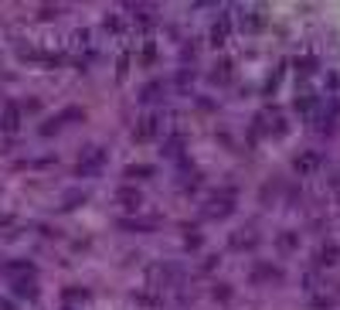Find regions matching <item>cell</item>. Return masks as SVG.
Listing matches in <instances>:
<instances>
[{
  "instance_id": "1",
  "label": "cell",
  "mask_w": 340,
  "mask_h": 310,
  "mask_svg": "<svg viewBox=\"0 0 340 310\" xmlns=\"http://www.w3.org/2000/svg\"><path fill=\"white\" fill-rule=\"evenodd\" d=\"M231 211H235V195H231V191H221V195H215L204 205V215H208V219H228Z\"/></svg>"
},
{
  "instance_id": "2",
  "label": "cell",
  "mask_w": 340,
  "mask_h": 310,
  "mask_svg": "<svg viewBox=\"0 0 340 310\" xmlns=\"http://www.w3.org/2000/svg\"><path fill=\"white\" fill-rule=\"evenodd\" d=\"M160 130H163V116H160V113H147V116H140L133 137L136 140H157Z\"/></svg>"
},
{
  "instance_id": "3",
  "label": "cell",
  "mask_w": 340,
  "mask_h": 310,
  "mask_svg": "<svg viewBox=\"0 0 340 310\" xmlns=\"http://www.w3.org/2000/svg\"><path fill=\"white\" fill-rule=\"evenodd\" d=\"M102 161H106V153H102V150H92L85 161H79V174H99Z\"/></svg>"
},
{
  "instance_id": "4",
  "label": "cell",
  "mask_w": 340,
  "mask_h": 310,
  "mask_svg": "<svg viewBox=\"0 0 340 310\" xmlns=\"http://www.w3.org/2000/svg\"><path fill=\"white\" fill-rule=\"evenodd\" d=\"M317 167H320V153H313V150H306V153L296 157V171L310 174V171H317Z\"/></svg>"
},
{
  "instance_id": "5",
  "label": "cell",
  "mask_w": 340,
  "mask_h": 310,
  "mask_svg": "<svg viewBox=\"0 0 340 310\" xmlns=\"http://www.w3.org/2000/svg\"><path fill=\"white\" fill-rule=\"evenodd\" d=\"M228 27H231V17H228V14H221V17L211 24V41H215V45H221V41H225Z\"/></svg>"
},
{
  "instance_id": "6",
  "label": "cell",
  "mask_w": 340,
  "mask_h": 310,
  "mask_svg": "<svg viewBox=\"0 0 340 310\" xmlns=\"http://www.w3.org/2000/svg\"><path fill=\"white\" fill-rule=\"evenodd\" d=\"M17 123H21V113H17L14 106H7L4 116H0V127H4V130H17Z\"/></svg>"
},
{
  "instance_id": "7",
  "label": "cell",
  "mask_w": 340,
  "mask_h": 310,
  "mask_svg": "<svg viewBox=\"0 0 340 310\" xmlns=\"http://www.w3.org/2000/svg\"><path fill=\"white\" fill-rule=\"evenodd\" d=\"M296 245H299V235H293V232H283V235H279V249H283V253H293Z\"/></svg>"
},
{
  "instance_id": "8",
  "label": "cell",
  "mask_w": 340,
  "mask_h": 310,
  "mask_svg": "<svg viewBox=\"0 0 340 310\" xmlns=\"http://www.w3.org/2000/svg\"><path fill=\"white\" fill-rule=\"evenodd\" d=\"M160 92H163V82H150L147 89L140 92V99H143V103H150V99H157Z\"/></svg>"
},
{
  "instance_id": "9",
  "label": "cell",
  "mask_w": 340,
  "mask_h": 310,
  "mask_svg": "<svg viewBox=\"0 0 340 310\" xmlns=\"http://www.w3.org/2000/svg\"><path fill=\"white\" fill-rule=\"evenodd\" d=\"M231 245H255V232H235V235H231Z\"/></svg>"
},
{
  "instance_id": "10",
  "label": "cell",
  "mask_w": 340,
  "mask_h": 310,
  "mask_svg": "<svg viewBox=\"0 0 340 310\" xmlns=\"http://www.w3.org/2000/svg\"><path fill=\"white\" fill-rule=\"evenodd\" d=\"M119 201H123V205H140V191H129V188H123V191H119Z\"/></svg>"
},
{
  "instance_id": "11",
  "label": "cell",
  "mask_w": 340,
  "mask_h": 310,
  "mask_svg": "<svg viewBox=\"0 0 340 310\" xmlns=\"http://www.w3.org/2000/svg\"><path fill=\"white\" fill-rule=\"evenodd\" d=\"M340 259V253H337V245H327L323 253H320V263H337Z\"/></svg>"
},
{
  "instance_id": "12",
  "label": "cell",
  "mask_w": 340,
  "mask_h": 310,
  "mask_svg": "<svg viewBox=\"0 0 340 310\" xmlns=\"http://www.w3.org/2000/svg\"><path fill=\"white\" fill-rule=\"evenodd\" d=\"M228 75H231V65H228V61H221V65H215V82H218V79L225 82Z\"/></svg>"
},
{
  "instance_id": "13",
  "label": "cell",
  "mask_w": 340,
  "mask_h": 310,
  "mask_svg": "<svg viewBox=\"0 0 340 310\" xmlns=\"http://www.w3.org/2000/svg\"><path fill=\"white\" fill-rule=\"evenodd\" d=\"M255 273H259L262 280H269V276H279V269H276V266H259Z\"/></svg>"
}]
</instances>
